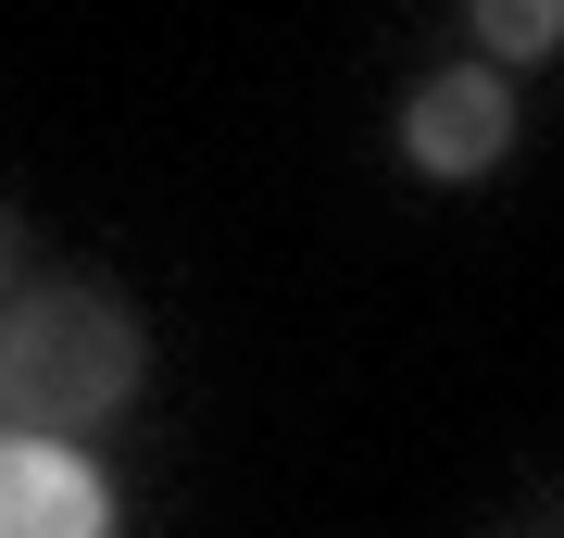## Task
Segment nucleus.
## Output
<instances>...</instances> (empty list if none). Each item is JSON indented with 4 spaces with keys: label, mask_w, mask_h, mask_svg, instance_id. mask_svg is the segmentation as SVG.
Returning <instances> with one entry per match:
<instances>
[{
    "label": "nucleus",
    "mask_w": 564,
    "mask_h": 538,
    "mask_svg": "<svg viewBox=\"0 0 564 538\" xmlns=\"http://www.w3.org/2000/svg\"><path fill=\"white\" fill-rule=\"evenodd\" d=\"M402 151H414V176H440V188L489 176V163L514 151V88L502 76H426L402 100Z\"/></svg>",
    "instance_id": "nucleus-2"
},
{
    "label": "nucleus",
    "mask_w": 564,
    "mask_h": 538,
    "mask_svg": "<svg viewBox=\"0 0 564 538\" xmlns=\"http://www.w3.org/2000/svg\"><path fill=\"white\" fill-rule=\"evenodd\" d=\"M13 251H25V226H13V213H0V276H13Z\"/></svg>",
    "instance_id": "nucleus-5"
},
{
    "label": "nucleus",
    "mask_w": 564,
    "mask_h": 538,
    "mask_svg": "<svg viewBox=\"0 0 564 538\" xmlns=\"http://www.w3.org/2000/svg\"><path fill=\"white\" fill-rule=\"evenodd\" d=\"M139 388V314L113 288H25L0 314V400L25 414V439H76V426L126 414Z\"/></svg>",
    "instance_id": "nucleus-1"
},
{
    "label": "nucleus",
    "mask_w": 564,
    "mask_h": 538,
    "mask_svg": "<svg viewBox=\"0 0 564 538\" xmlns=\"http://www.w3.org/2000/svg\"><path fill=\"white\" fill-rule=\"evenodd\" d=\"M564 39V0H477V51L489 63H540Z\"/></svg>",
    "instance_id": "nucleus-4"
},
{
    "label": "nucleus",
    "mask_w": 564,
    "mask_h": 538,
    "mask_svg": "<svg viewBox=\"0 0 564 538\" xmlns=\"http://www.w3.org/2000/svg\"><path fill=\"white\" fill-rule=\"evenodd\" d=\"M0 538H113V488L76 439H0Z\"/></svg>",
    "instance_id": "nucleus-3"
}]
</instances>
